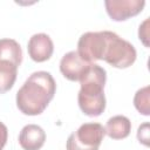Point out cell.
Listing matches in <instances>:
<instances>
[{"instance_id": "obj_1", "label": "cell", "mask_w": 150, "mask_h": 150, "mask_svg": "<svg viewBox=\"0 0 150 150\" xmlns=\"http://www.w3.org/2000/svg\"><path fill=\"white\" fill-rule=\"evenodd\" d=\"M56 91V82L50 73L34 71L16 93L18 109L28 116H36L45 111Z\"/></svg>"}, {"instance_id": "obj_2", "label": "cell", "mask_w": 150, "mask_h": 150, "mask_svg": "<svg viewBox=\"0 0 150 150\" xmlns=\"http://www.w3.org/2000/svg\"><path fill=\"white\" fill-rule=\"evenodd\" d=\"M107 81V71L96 63H91L80 82V91L77 94L79 107L83 114L90 117L100 116L105 109L104 86Z\"/></svg>"}, {"instance_id": "obj_3", "label": "cell", "mask_w": 150, "mask_h": 150, "mask_svg": "<svg viewBox=\"0 0 150 150\" xmlns=\"http://www.w3.org/2000/svg\"><path fill=\"white\" fill-rule=\"evenodd\" d=\"M105 45L103 49L102 60L110 66L124 69L134 64L137 57L135 47L127 40L122 39L114 32L104 30Z\"/></svg>"}, {"instance_id": "obj_4", "label": "cell", "mask_w": 150, "mask_h": 150, "mask_svg": "<svg viewBox=\"0 0 150 150\" xmlns=\"http://www.w3.org/2000/svg\"><path fill=\"white\" fill-rule=\"evenodd\" d=\"M105 136L104 127L96 122L83 123L73 131L66 143L67 150H98Z\"/></svg>"}, {"instance_id": "obj_5", "label": "cell", "mask_w": 150, "mask_h": 150, "mask_svg": "<svg viewBox=\"0 0 150 150\" xmlns=\"http://www.w3.org/2000/svg\"><path fill=\"white\" fill-rule=\"evenodd\" d=\"M104 45H105L104 30L87 32L80 36L77 41L76 52L84 61L89 63H94V61L102 60Z\"/></svg>"}, {"instance_id": "obj_6", "label": "cell", "mask_w": 150, "mask_h": 150, "mask_svg": "<svg viewBox=\"0 0 150 150\" xmlns=\"http://www.w3.org/2000/svg\"><path fill=\"white\" fill-rule=\"evenodd\" d=\"M105 11L111 20L125 21L139 14L144 6V0H105Z\"/></svg>"}, {"instance_id": "obj_7", "label": "cell", "mask_w": 150, "mask_h": 150, "mask_svg": "<svg viewBox=\"0 0 150 150\" xmlns=\"http://www.w3.org/2000/svg\"><path fill=\"white\" fill-rule=\"evenodd\" d=\"M91 63L84 61L76 50L66 53L60 61V71L69 81H80Z\"/></svg>"}, {"instance_id": "obj_8", "label": "cell", "mask_w": 150, "mask_h": 150, "mask_svg": "<svg viewBox=\"0 0 150 150\" xmlns=\"http://www.w3.org/2000/svg\"><path fill=\"white\" fill-rule=\"evenodd\" d=\"M27 50L29 57L35 62H45L49 60L54 52V43L48 34L36 33L28 40Z\"/></svg>"}, {"instance_id": "obj_9", "label": "cell", "mask_w": 150, "mask_h": 150, "mask_svg": "<svg viewBox=\"0 0 150 150\" xmlns=\"http://www.w3.org/2000/svg\"><path fill=\"white\" fill-rule=\"evenodd\" d=\"M45 142L46 132L38 124H27L19 134V144L23 150H40Z\"/></svg>"}, {"instance_id": "obj_10", "label": "cell", "mask_w": 150, "mask_h": 150, "mask_svg": "<svg viewBox=\"0 0 150 150\" xmlns=\"http://www.w3.org/2000/svg\"><path fill=\"white\" fill-rule=\"evenodd\" d=\"M105 135H108L112 139H123L130 135L131 131V122L127 116L116 115L110 117L107 121L104 127Z\"/></svg>"}, {"instance_id": "obj_11", "label": "cell", "mask_w": 150, "mask_h": 150, "mask_svg": "<svg viewBox=\"0 0 150 150\" xmlns=\"http://www.w3.org/2000/svg\"><path fill=\"white\" fill-rule=\"evenodd\" d=\"M0 60H7L19 67L22 62V49L13 39H0Z\"/></svg>"}, {"instance_id": "obj_12", "label": "cell", "mask_w": 150, "mask_h": 150, "mask_svg": "<svg viewBox=\"0 0 150 150\" xmlns=\"http://www.w3.org/2000/svg\"><path fill=\"white\" fill-rule=\"evenodd\" d=\"M18 67L7 60H0V94L11 90L15 83Z\"/></svg>"}, {"instance_id": "obj_13", "label": "cell", "mask_w": 150, "mask_h": 150, "mask_svg": "<svg viewBox=\"0 0 150 150\" xmlns=\"http://www.w3.org/2000/svg\"><path fill=\"white\" fill-rule=\"evenodd\" d=\"M150 87L145 86L141 89H138L134 96V105L137 109V111L144 116L150 115Z\"/></svg>"}, {"instance_id": "obj_14", "label": "cell", "mask_w": 150, "mask_h": 150, "mask_svg": "<svg viewBox=\"0 0 150 150\" xmlns=\"http://www.w3.org/2000/svg\"><path fill=\"white\" fill-rule=\"evenodd\" d=\"M138 38L145 47H149V18H146L138 28Z\"/></svg>"}, {"instance_id": "obj_15", "label": "cell", "mask_w": 150, "mask_h": 150, "mask_svg": "<svg viewBox=\"0 0 150 150\" xmlns=\"http://www.w3.org/2000/svg\"><path fill=\"white\" fill-rule=\"evenodd\" d=\"M137 138L139 141V143H143L144 145L149 144V124L145 122L142 125H139L138 130H137Z\"/></svg>"}, {"instance_id": "obj_16", "label": "cell", "mask_w": 150, "mask_h": 150, "mask_svg": "<svg viewBox=\"0 0 150 150\" xmlns=\"http://www.w3.org/2000/svg\"><path fill=\"white\" fill-rule=\"evenodd\" d=\"M7 138H8V129L2 122H0V150H2L4 146L6 145Z\"/></svg>"}]
</instances>
